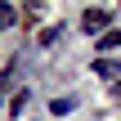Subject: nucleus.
<instances>
[{
  "label": "nucleus",
  "instance_id": "1",
  "mask_svg": "<svg viewBox=\"0 0 121 121\" xmlns=\"http://www.w3.org/2000/svg\"><path fill=\"white\" fill-rule=\"evenodd\" d=\"M108 22H112V13H108V9H85V18H81V27H85V31H112Z\"/></svg>",
  "mask_w": 121,
  "mask_h": 121
},
{
  "label": "nucleus",
  "instance_id": "2",
  "mask_svg": "<svg viewBox=\"0 0 121 121\" xmlns=\"http://www.w3.org/2000/svg\"><path fill=\"white\" fill-rule=\"evenodd\" d=\"M99 49H103V54H108V49H121V27H112V31L99 36Z\"/></svg>",
  "mask_w": 121,
  "mask_h": 121
},
{
  "label": "nucleus",
  "instance_id": "3",
  "mask_svg": "<svg viewBox=\"0 0 121 121\" xmlns=\"http://www.w3.org/2000/svg\"><path fill=\"white\" fill-rule=\"evenodd\" d=\"M94 72H99V76H108V81H112V76H117V63H112V58H99V63H94Z\"/></svg>",
  "mask_w": 121,
  "mask_h": 121
},
{
  "label": "nucleus",
  "instance_id": "4",
  "mask_svg": "<svg viewBox=\"0 0 121 121\" xmlns=\"http://www.w3.org/2000/svg\"><path fill=\"white\" fill-rule=\"evenodd\" d=\"M22 108H27V90H18V94H13V103H9V117H18Z\"/></svg>",
  "mask_w": 121,
  "mask_h": 121
},
{
  "label": "nucleus",
  "instance_id": "5",
  "mask_svg": "<svg viewBox=\"0 0 121 121\" xmlns=\"http://www.w3.org/2000/svg\"><path fill=\"white\" fill-rule=\"evenodd\" d=\"M49 112H54V117H67V112H72V99H54Z\"/></svg>",
  "mask_w": 121,
  "mask_h": 121
},
{
  "label": "nucleus",
  "instance_id": "6",
  "mask_svg": "<svg viewBox=\"0 0 121 121\" xmlns=\"http://www.w3.org/2000/svg\"><path fill=\"white\" fill-rule=\"evenodd\" d=\"M58 36H63V27H45V31H40V45H54Z\"/></svg>",
  "mask_w": 121,
  "mask_h": 121
},
{
  "label": "nucleus",
  "instance_id": "7",
  "mask_svg": "<svg viewBox=\"0 0 121 121\" xmlns=\"http://www.w3.org/2000/svg\"><path fill=\"white\" fill-rule=\"evenodd\" d=\"M4 27H13V9H9V4L0 0V31H4Z\"/></svg>",
  "mask_w": 121,
  "mask_h": 121
},
{
  "label": "nucleus",
  "instance_id": "8",
  "mask_svg": "<svg viewBox=\"0 0 121 121\" xmlns=\"http://www.w3.org/2000/svg\"><path fill=\"white\" fill-rule=\"evenodd\" d=\"M112 94H117V103H121V81H117V85H112Z\"/></svg>",
  "mask_w": 121,
  "mask_h": 121
}]
</instances>
